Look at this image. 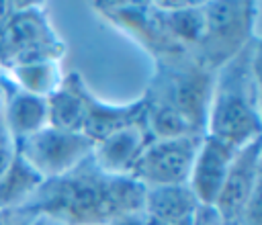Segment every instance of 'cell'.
<instances>
[{"mask_svg": "<svg viewBox=\"0 0 262 225\" xmlns=\"http://www.w3.org/2000/svg\"><path fill=\"white\" fill-rule=\"evenodd\" d=\"M41 200L47 219L66 225H104L127 213H141L145 186L131 176L55 178Z\"/></svg>", "mask_w": 262, "mask_h": 225, "instance_id": "6da1fadb", "label": "cell"}, {"mask_svg": "<svg viewBox=\"0 0 262 225\" xmlns=\"http://www.w3.org/2000/svg\"><path fill=\"white\" fill-rule=\"evenodd\" d=\"M94 145L96 143L84 133L59 131L45 125L37 133L16 141V153L45 182L63 178L90 151H94Z\"/></svg>", "mask_w": 262, "mask_h": 225, "instance_id": "7a4b0ae2", "label": "cell"}, {"mask_svg": "<svg viewBox=\"0 0 262 225\" xmlns=\"http://www.w3.org/2000/svg\"><path fill=\"white\" fill-rule=\"evenodd\" d=\"M201 139L184 135L176 139H156L145 145L135 160L129 176L145 188L166 184H186Z\"/></svg>", "mask_w": 262, "mask_h": 225, "instance_id": "3957f363", "label": "cell"}, {"mask_svg": "<svg viewBox=\"0 0 262 225\" xmlns=\"http://www.w3.org/2000/svg\"><path fill=\"white\" fill-rule=\"evenodd\" d=\"M260 186V137L237 147L231 155L225 180L213 202V211L223 223L237 221L254 190Z\"/></svg>", "mask_w": 262, "mask_h": 225, "instance_id": "277c9868", "label": "cell"}, {"mask_svg": "<svg viewBox=\"0 0 262 225\" xmlns=\"http://www.w3.org/2000/svg\"><path fill=\"white\" fill-rule=\"evenodd\" d=\"M209 135L231 149H237L260 137V121L248 98L235 92L219 94L211 104Z\"/></svg>", "mask_w": 262, "mask_h": 225, "instance_id": "5b68a950", "label": "cell"}, {"mask_svg": "<svg viewBox=\"0 0 262 225\" xmlns=\"http://www.w3.org/2000/svg\"><path fill=\"white\" fill-rule=\"evenodd\" d=\"M233 151L235 149L213 139L211 135L201 139L186 182L201 207H213L221 190V184L225 180Z\"/></svg>", "mask_w": 262, "mask_h": 225, "instance_id": "8992f818", "label": "cell"}, {"mask_svg": "<svg viewBox=\"0 0 262 225\" xmlns=\"http://www.w3.org/2000/svg\"><path fill=\"white\" fill-rule=\"evenodd\" d=\"M145 135L141 125L135 121L94 145L96 164L106 176H129L135 160L145 147Z\"/></svg>", "mask_w": 262, "mask_h": 225, "instance_id": "52a82bcc", "label": "cell"}, {"mask_svg": "<svg viewBox=\"0 0 262 225\" xmlns=\"http://www.w3.org/2000/svg\"><path fill=\"white\" fill-rule=\"evenodd\" d=\"M199 200L188 184H166L145 188L143 213L156 217L166 225H178L190 221L199 209Z\"/></svg>", "mask_w": 262, "mask_h": 225, "instance_id": "ba28073f", "label": "cell"}, {"mask_svg": "<svg viewBox=\"0 0 262 225\" xmlns=\"http://www.w3.org/2000/svg\"><path fill=\"white\" fill-rule=\"evenodd\" d=\"M6 131L14 141H20L47 125V102L43 96H35L29 92H18L6 102L4 119Z\"/></svg>", "mask_w": 262, "mask_h": 225, "instance_id": "9c48e42d", "label": "cell"}, {"mask_svg": "<svg viewBox=\"0 0 262 225\" xmlns=\"http://www.w3.org/2000/svg\"><path fill=\"white\" fill-rule=\"evenodd\" d=\"M47 102V123L53 129L70 131V133H82L84 121H86V100L82 92L63 88L53 90Z\"/></svg>", "mask_w": 262, "mask_h": 225, "instance_id": "30bf717a", "label": "cell"}, {"mask_svg": "<svg viewBox=\"0 0 262 225\" xmlns=\"http://www.w3.org/2000/svg\"><path fill=\"white\" fill-rule=\"evenodd\" d=\"M141 102L133 104V106H121V108H108L102 104H94V102H86V121L82 127V133L92 139L94 143L102 141L104 137H108L111 133L135 123V117L141 110Z\"/></svg>", "mask_w": 262, "mask_h": 225, "instance_id": "8fae6325", "label": "cell"}, {"mask_svg": "<svg viewBox=\"0 0 262 225\" xmlns=\"http://www.w3.org/2000/svg\"><path fill=\"white\" fill-rule=\"evenodd\" d=\"M43 43H47L45 25L31 8L20 10L10 20H6L4 33H2V45L10 49L14 55L27 49H33L37 45H43Z\"/></svg>", "mask_w": 262, "mask_h": 225, "instance_id": "7c38bea8", "label": "cell"}, {"mask_svg": "<svg viewBox=\"0 0 262 225\" xmlns=\"http://www.w3.org/2000/svg\"><path fill=\"white\" fill-rule=\"evenodd\" d=\"M41 184H43V178L35 174L18 153H14L8 170L0 178V209H8L25 200Z\"/></svg>", "mask_w": 262, "mask_h": 225, "instance_id": "4fadbf2b", "label": "cell"}, {"mask_svg": "<svg viewBox=\"0 0 262 225\" xmlns=\"http://www.w3.org/2000/svg\"><path fill=\"white\" fill-rule=\"evenodd\" d=\"M207 80L203 76H190L178 86V110L192 127V121L203 119L207 100Z\"/></svg>", "mask_w": 262, "mask_h": 225, "instance_id": "5bb4252c", "label": "cell"}, {"mask_svg": "<svg viewBox=\"0 0 262 225\" xmlns=\"http://www.w3.org/2000/svg\"><path fill=\"white\" fill-rule=\"evenodd\" d=\"M14 76L27 88V92L35 94V96H43L45 92H53L55 82H57V70L51 61H37V63L16 65Z\"/></svg>", "mask_w": 262, "mask_h": 225, "instance_id": "9a60e30c", "label": "cell"}, {"mask_svg": "<svg viewBox=\"0 0 262 225\" xmlns=\"http://www.w3.org/2000/svg\"><path fill=\"white\" fill-rule=\"evenodd\" d=\"M149 127L158 139H176L192 135V127L176 106H160L158 110H154L149 117Z\"/></svg>", "mask_w": 262, "mask_h": 225, "instance_id": "2e32d148", "label": "cell"}, {"mask_svg": "<svg viewBox=\"0 0 262 225\" xmlns=\"http://www.w3.org/2000/svg\"><path fill=\"white\" fill-rule=\"evenodd\" d=\"M170 25H172V29L178 33V35H182L184 39H199L207 29H205V18H203V14H199L194 8H190V6H182V8H176V10H172V14H170Z\"/></svg>", "mask_w": 262, "mask_h": 225, "instance_id": "e0dca14e", "label": "cell"}, {"mask_svg": "<svg viewBox=\"0 0 262 225\" xmlns=\"http://www.w3.org/2000/svg\"><path fill=\"white\" fill-rule=\"evenodd\" d=\"M14 153H16V141L10 137V133L6 131L4 123H0V178L8 170Z\"/></svg>", "mask_w": 262, "mask_h": 225, "instance_id": "ac0fdd59", "label": "cell"}, {"mask_svg": "<svg viewBox=\"0 0 262 225\" xmlns=\"http://www.w3.org/2000/svg\"><path fill=\"white\" fill-rule=\"evenodd\" d=\"M192 225H225V223L217 217L213 207H199L192 217Z\"/></svg>", "mask_w": 262, "mask_h": 225, "instance_id": "d6986e66", "label": "cell"}, {"mask_svg": "<svg viewBox=\"0 0 262 225\" xmlns=\"http://www.w3.org/2000/svg\"><path fill=\"white\" fill-rule=\"evenodd\" d=\"M143 217H145L143 211L141 213H127V215H119V217L111 219L104 225H141L143 223Z\"/></svg>", "mask_w": 262, "mask_h": 225, "instance_id": "ffe728a7", "label": "cell"}, {"mask_svg": "<svg viewBox=\"0 0 262 225\" xmlns=\"http://www.w3.org/2000/svg\"><path fill=\"white\" fill-rule=\"evenodd\" d=\"M8 10H10L8 8V2H0V25L8 18Z\"/></svg>", "mask_w": 262, "mask_h": 225, "instance_id": "44dd1931", "label": "cell"}, {"mask_svg": "<svg viewBox=\"0 0 262 225\" xmlns=\"http://www.w3.org/2000/svg\"><path fill=\"white\" fill-rule=\"evenodd\" d=\"M141 225H166V223L158 221L156 217H149V215H145V217H143V223H141Z\"/></svg>", "mask_w": 262, "mask_h": 225, "instance_id": "7402d4cb", "label": "cell"}, {"mask_svg": "<svg viewBox=\"0 0 262 225\" xmlns=\"http://www.w3.org/2000/svg\"><path fill=\"white\" fill-rule=\"evenodd\" d=\"M43 225H66V223L55 221V219H47V217H45V223H43Z\"/></svg>", "mask_w": 262, "mask_h": 225, "instance_id": "603a6c76", "label": "cell"}, {"mask_svg": "<svg viewBox=\"0 0 262 225\" xmlns=\"http://www.w3.org/2000/svg\"><path fill=\"white\" fill-rule=\"evenodd\" d=\"M45 223V217H39V219H35V221H31L29 225H43Z\"/></svg>", "mask_w": 262, "mask_h": 225, "instance_id": "cb8c5ba5", "label": "cell"}, {"mask_svg": "<svg viewBox=\"0 0 262 225\" xmlns=\"http://www.w3.org/2000/svg\"><path fill=\"white\" fill-rule=\"evenodd\" d=\"M178 225H192V219L190 221H184V223H178Z\"/></svg>", "mask_w": 262, "mask_h": 225, "instance_id": "d4e9b609", "label": "cell"}, {"mask_svg": "<svg viewBox=\"0 0 262 225\" xmlns=\"http://www.w3.org/2000/svg\"><path fill=\"white\" fill-rule=\"evenodd\" d=\"M225 225H239L237 221H229V223H225Z\"/></svg>", "mask_w": 262, "mask_h": 225, "instance_id": "484cf974", "label": "cell"}, {"mask_svg": "<svg viewBox=\"0 0 262 225\" xmlns=\"http://www.w3.org/2000/svg\"><path fill=\"white\" fill-rule=\"evenodd\" d=\"M0 225H6V223H2V221H0Z\"/></svg>", "mask_w": 262, "mask_h": 225, "instance_id": "4316f807", "label": "cell"}, {"mask_svg": "<svg viewBox=\"0 0 262 225\" xmlns=\"http://www.w3.org/2000/svg\"><path fill=\"white\" fill-rule=\"evenodd\" d=\"M0 123H2V119H0Z\"/></svg>", "mask_w": 262, "mask_h": 225, "instance_id": "83f0119b", "label": "cell"}]
</instances>
